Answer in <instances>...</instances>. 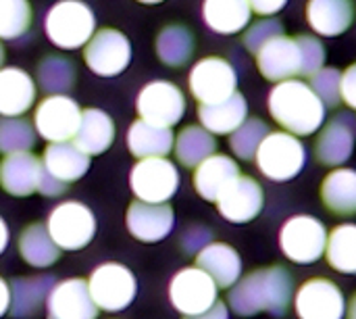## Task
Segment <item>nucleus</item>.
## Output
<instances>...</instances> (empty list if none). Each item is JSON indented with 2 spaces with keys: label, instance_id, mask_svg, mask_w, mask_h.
I'll return each mask as SVG.
<instances>
[{
  "label": "nucleus",
  "instance_id": "nucleus-1",
  "mask_svg": "<svg viewBox=\"0 0 356 319\" xmlns=\"http://www.w3.org/2000/svg\"><path fill=\"white\" fill-rule=\"evenodd\" d=\"M259 73L273 84L298 77H311L325 67L327 50L317 36H277L257 54Z\"/></svg>",
  "mask_w": 356,
  "mask_h": 319
},
{
  "label": "nucleus",
  "instance_id": "nucleus-2",
  "mask_svg": "<svg viewBox=\"0 0 356 319\" xmlns=\"http://www.w3.org/2000/svg\"><path fill=\"white\" fill-rule=\"evenodd\" d=\"M294 295V278L282 265H271L254 270L242 280H238L227 297V303L234 313L240 318H252L257 313H271L282 318Z\"/></svg>",
  "mask_w": 356,
  "mask_h": 319
},
{
  "label": "nucleus",
  "instance_id": "nucleus-3",
  "mask_svg": "<svg viewBox=\"0 0 356 319\" xmlns=\"http://www.w3.org/2000/svg\"><path fill=\"white\" fill-rule=\"evenodd\" d=\"M269 115L288 134L313 136L325 123V104L305 79H286L269 92Z\"/></svg>",
  "mask_w": 356,
  "mask_h": 319
},
{
  "label": "nucleus",
  "instance_id": "nucleus-4",
  "mask_svg": "<svg viewBox=\"0 0 356 319\" xmlns=\"http://www.w3.org/2000/svg\"><path fill=\"white\" fill-rule=\"evenodd\" d=\"M46 38L60 50H75L96 33V17L81 0H60L50 6L44 19Z\"/></svg>",
  "mask_w": 356,
  "mask_h": 319
},
{
  "label": "nucleus",
  "instance_id": "nucleus-5",
  "mask_svg": "<svg viewBox=\"0 0 356 319\" xmlns=\"http://www.w3.org/2000/svg\"><path fill=\"white\" fill-rule=\"evenodd\" d=\"M254 163L267 180L288 182L302 171L307 163V148L300 138L284 130H275L261 142Z\"/></svg>",
  "mask_w": 356,
  "mask_h": 319
},
{
  "label": "nucleus",
  "instance_id": "nucleus-6",
  "mask_svg": "<svg viewBox=\"0 0 356 319\" xmlns=\"http://www.w3.org/2000/svg\"><path fill=\"white\" fill-rule=\"evenodd\" d=\"M46 230L60 251H81L96 234V217L83 203L65 201L50 211Z\"/></svg>",
  "mask_w": 356,
  "mask_h": 319
},
{
  "label": "nucleus",
  "instance_id": "nucleus-7",
  "mask_svg": "<svg viewBox=\"0 0 356 319\" xmlns=\"http://www.w3.org/2000/svg\"><path fill=\"white\" fill-rule=\"evenodd\" d=\"M88 290L98 311L117 313L134 303L138 284L129 267L121 263H102L88 278Z\"/></svg>",
  "mask_w": 356,
  "mask_h": 319
},
{
  "label": "nucleus",
  "instance_id": "nucleus-8",
  "mask_svg": "<svg viewBox=\"0 0 356 319\" xmlns=\"http://www.w3.org/2000/svg\"><path fill=\"white\" fill-rule=\"evenodd\" d=\"M280 247L286 259L292 263H317L325 255L327 228L313 215H294L284 224L280 232Z\"/></svg>",
  "mask_w": 356,
  "mask_h": 319
},
{
  "label": "nucleus",
  "instance_id": "nucleus-9",
  "mask_svg": "<svg viewBox=\"0 0 356 319\" xmlns=\"http://www.w3.org/2000/svg\"><path fill=\"white\" fill-rule=\"evenodd\" d=\"M188 88L198 104H217L238 92V73L227 59L211 54L192 67Z\"/></svg>",
  "mask_w": 356,
  "mask_h": 319
},
{
  "label": "nucleus",
  "instance_id": "nucleus-10",
  "mask_svg": "<svg viewBox=\"0 0 356 319\" xmlns=\"http://www.w3.org/2000/svg\"><path fill=\"white\" fill-rule=\"evenodd\" d=\"M129 188L136 201L163 205L179 188V171L167 157L140 159L129 171Z\"/></svg>",
  "mask_w": 356,
  "mask_h": 319
},
{
  "label": "nucleus",
  "instance_id": "nucleus-11",
  "mask_svg": "<svg viewBox=\"0 0 356 319\" xmlns=\"http://www.w3.org/2000/svg\"><path fill=\"white\" fill-rule=\"evenodd\" d=\"M81 121L79 104L67 94L44 96L33 111V130L48 144L71 142Z\"/></svg>",
  "mask_w": 356,
  "mask_h": 319
},
{
  "label": "nucleus",
  "instance_id": "nucleus-12",
  "mask_svg": "<svg viewBox=\"0 0 356 319\" xmlns=\"http://www.w3.org/2000/svg\"><path fill=\"white\" fill-rule=\"evenodd\" d=\"M140 119L159 127H173L186 113V96L179 86L167 79H154L146 84L136 100Z\"/></svg>",
  "mask_w": 356,
  "mask_h": 319
},
{
  "label": "nucleus",
  "instance_id": "nucleus-13",
  "mask_svg": "<svg viewBox=\"0 0 356 319\" xmlns=\"http://www.w3.org/2000/svg\"><path fill=\"white\" fill-rule=\"evenodd\" d=\"M219 288L209 274L200 267H184L169 284V301L184 316L194 318L209 311L219 299Z\"/></svg>",
  "mask_w": 356,
  "mask_h": 319
},
{
  "label": "nucleus",
  "instance_id": "nucleus-14",
  "mask_svg": "<svg viewBox=\"0 0 356 319\" xmlns=\"http://www.w3.org/2000/svg\"><path fill=\"white\" fill-rule=\"evenodd\" d=\"M131 61V44L127 36L115 27L96 29L83 46V63L100 77H115L127 69Z\"/></svg>",
  "mask_w": 356,
  "mask_h": 319
},
{
  "label": "nucleus",
  "instance_id": "nucleus-15",
  "mask_svg": "<svg viewBox=\"0 0 356 319\" xmlns=\"http://www.w3.org/2000/svg\"><path fill=\"white\" fill-rule=\"evenodd\" d=\"M294 309L298 319H342L346 316V301L336 282L311 278L298 288Z\"/></svg>",
  "mask_w": 356,
  "mask_h": 319
},
{
  "label": "nucleus",
  "instance_id": "nucleus-16",
  "mask_svg": "<svg viewBox=\"0 0 356 319\" xmlns=\"http://www.w3.org/2000/svg\"><path fill=\"white\" fill-rule=\"evenodd\" d=\"M356 144V119L350 113H338L317 134L315 140V159L321 165L338 167L346 163Z\"/></svg>",
  "mask_w": 356,
  "mask_h": 319
},
{
  "label": "nucleus",
  "instance_id": "nucleus-17",
  "mask_svg": "<svg viewBox=\"0 0 356 319\" xmlns=\"http://www.w3.org/2000/svg\"><path fill=\"white\" fill-rule=\"evenodd\" d=\"M265 205L263 186L252 176H238L217 199V209L232 224H248L257 219Z\"/></svg>",
  "mask_w": 356,
  "mask_h": 319
},
{
  "label": "nucleus",
  "instance_id": "nucleus-18",
  "mask_svg": "<svg viewBox=\"0 0 356 319\" xmlns=\"http://www.w3.org/2000/svg\"><path fill=\"white\" fill-rule=\"evenodd\" d=\"M48 319H96L98 307L94 305L88 280L69 278L54 284L46 299Z\"/></svg>",
  "mask_w": 356,
  "mask_h": 319
},
{
  "label": "nucleus",
  "instance_id": "nucleus-19",
  "mask_svg": "<svg viewBox=\"0 0 356 319\" xmlns=\"http://www.w3.org/2000/svg\"><path fill=\"white\" fill-rule=\"evenodd\" d=\"M125 224L129 234L140 242H159L169 236L175 224L173 209L169 203L152 205L142 201H131L125 213Z\"/></svg>",
  "mask_w": 356,
  "mask_h": 319
},
{
  "label": "nucleus",
  "instance_id": "nucleus-20",
  "mask_svg": "<svg viewBox=\"0 0 356 319\" xmlns=\"http://www.w3.org/2000/svg\"><path fill=\"white\" fill-rule=\"evenodd\" d=\"M307 23L323 38H336L348 31L355 23V0H307Z\"/></svg>",
  "mask_w": 356,
  "mask_h": 319
},
{
  "label": "nucleus",
  "instance_id": "nucleus-21",
  "mask_svg": "<svg viewBox=\"0 0 356 319\" xmlns=\"http://www.w3.org/2000/svg\"><path fill=\"white\" fill-rule=\"evenodd\" d=\"M42 176V159L29 153L6 155L0 161V188L17 199L38 192V182Z\"/></svg>",
  "mask_w": 356,
  "mask_h": 319
},
{
  "label": "nucleus",
  "instance_id": "nucleus-22",
  "mask_svg": "<svg viewBox=\"0 0 356 319\" xmlns=\"http://www.w3.org/2000/svg\"><path fill=\"white\" fill-rule=\"evenodd\" d=\"M35 96V79L25 69H0V117H21L33 107Z\"/></svg>",
  "mask_w": 356,
  "mask_h": 319
},
{
  "label": "nucleus",
  "instance_id": "nucleus-23",
  "mask_svg": "<svg viewBox=\"0 0 356 319\" xmlns=\"http://www.w3.org/2000/svg\"><path fill=\"white\" fill-rule=\"evenodd\" d=\"M240 176V165L227 157V155H219L215 153L213 157H209L207 161H202L196 169H194V190L209 203H217V199L223 194V190Z\"/></svg>",
  "mask_w": 356,
  "mask_h": 319
},
{
  "label": "nucleus",
  "instance_id": "nucleus-24",
  "mask_svg": "<svg viewBox=\"0 0 356 319\" xmlns=\"http://www.w3.org/2000/svg\"><path fill=\"white\" fill-rule=\"evenodd\" d=\"M88 157L106 153L115 142V121L102 109H83L79 127L71 140Z\"/></svg>",
  "mask_w": 356,
  "mask_h": 319
},
{
  "label": "nucleus",
  "instance_id": "nucleus-25",
  "mask_svg": "<svg viewBox=\"0 0 356 319\" xmlns=\"http://www.w3.org/2000/svg\"><path fill=\"white\" fill-rule=\"evenodd\" d=\"M196 267L213 278L217 288H232L242 276L238 251L225 242H211L196 255Z\"/></svg>",
  "mask_w": 356,
  "mask_h": 319
},
{
  "label": "nucleus",
  "instance_id": "nucleus-26",
  "mask_svg": "<svg viewBox=\"0 0 356 319\" xmlns=\"http://www.w3.org/2000/svg\"><path fill=\"white\" fill-rule=\"evenodd\" d=\"M323 207L338 217L356 215V169L338 167L330 171L319 188Z\"/></svg>",
  "mask_w": 356,
  "mask_h": 319
},
{
  "label": "nucleus",
  "instance_id": "nucleus-27",
  "mask_svg": "<svg viewBox=\"0 0 356 319\" xmlns=\"http://www.w3.org/2000/svg\"><path fill=\"white\" fill-rule=\"evenodd\" d=\"M200 125L213 136H232L248 119V102L244 94L236 92L217 104H198Z\"/></svg>",
  "mask_w": 356,
  "mask_h": 319
},
{
  "label": "nucleus",
  "instance_id": "nucleus-28",
  "mask_svg": "<svg viewBox=\"0 0 356 319\" xmlns=\"http://www.w3.org/2000/svg\"><path fill=\"white\" fill-rule=\"evenodd\" d=\"M42 167L63 184H73L90 169V157L81 153L73 142L48 144L42 155Z\"/></svg>",
  "mask_w": 356,
  "mask_h": 319
},
{
  "label": "nucleus",
  "instance_id": "nucleus-29",
  "mask_svg": "<svg viewBox=\"0 0 356 319\" xmlns=\"http://www.w3.org/2000/svg\"><path fill=\"white\" fill-rule=\"evenodd\" d=\"M250 4L248 0H204L202 19L207 27L221 36L240 33L250 25Z\"/></svg>",
  "mask_w": 356,
  "mask_h": 319
},
{
  "label": "nucleus",
  "instance_id": "nucleus-30",
  "mask_svg": "<svg viewBox=\"0 0 356 319\" xmlns=\"http://www.w3.org/2000/svg\"><path fill=\"white\" fill-rule=\"evenodd\" d=\"M154 50L163 65L179 69L188 65L194 56L196 50L194 31L184 23H169L156 33Z\"/></svg>",
  "mask_w": 356,
  "mask_h": 319
},
{
  "label": "nucleus",
  "instance_id": "nucleus-31",
  "mask_svg": "<svg viewBox=\"0 0 356 319\" xmlns=\"http://www.w3.org/2000/svg\"><path fill=\"white\" fill-rule=\"evenodd\" d=\"M173 130L146 123L144 119H136L127 130V148L138 161L167 157L173 150Z\"/></svg>",
  "mask_w": 356,
  "mask_h": 319
},
{
  "label": "nucleus",
  "instance_id": "nucleus-32",
  "mask_svg": "<svg viewBox=\"0 0 356 319\" xmlns=\"http://www.w3.org/2000/svg\"><path fill=\"white\" fill-rule=\"evenodd\" d=\"M10 316L15 319L35 318L42 305L48 299L54 278L35 276V278H15L10 284Z\"/></svg>",
  "mask_w": 356,
  "mask_h": 319
},
{
  "label": "nucleus",
  "instance_id": "nucleus-33",
  "mask_svg": "<svg viewBox=\"0 0 356 319\" xmlns=\"http://www.w3.org/2000/svg\"><path fill=\"white\" fill-rule=\"evenodd\" d=\"M17 249L21 259L38 270L50 267L58 261L60 257V249L54 244V240L50 238L46 224H29L21 230L19 240H17Z\"/></svg>",
  "mask_w": 356,
  "mask_h": 319
},
{
  "label": "nucleus",
  "instance_id": "nucleus-34",
  "mask_svg": "<svg viewBox=\"0 0 356 319\" xmlns=\"http://www.w3.org/2000/svg\"><path fill=\"white\" fill-rule=\"evenodd\" d=\"M173 153L179 165L188 169H196L202 161H207L217 153V140L202 125H186L175 136Z\"/></svg>",
  "mask_w": 356,
  "mask_h": 319
},
{
  "label": "nucleus",
  "instance_id": "nucleus-35",
  "mask_svg": "<svg viewBox=\"0 0 356 319\" xmlns=\"http://www.w3.org/2000/svg\"><path fill=\"white\" fill-rule=\"evenodd\" d=\"M77 69L71 59L63 54H46L35 67V81L48 94H67L73 90Z\"/></svg>",
  "mask_w": 356,
  "mask_h": 319
},
{
  "label": "nucleus",
  "instance_id": "nucleus-36",
  "mask_svg": "<svg viewBox=\"0 0 356 319\" xmlns=\"http://www.w3.org/2000/svg\"><path fill=\"white\" fill-rule=\"evenodd\" d=\"M325 259L332 270L356 276V224H340L327 232Z\"/></svg>",
  "mask_w": 356,
  "mask_h": 319
},
{
  "label": "nucleus",
  "instance_id": "nucleus-37",
  "mask_svg": "<svg viewBox=\"0 0 356 319\" xmlns=\"http://www.w3.org/2000/svg\"><path fill=\"white\" fill-rule=\"evenodd\" d=\"M35 144L33 123L23 117H0V153H29Z\"/></svg>",
  "mask_w": 356,
  "mask_h": 319
},
{
  "label": "nucleus",
  "instance_id": "nucleus-38",
  "mask_svg": "<svg viewBox=\"0 0 356 319\" xmlns=\"http://www.w3.org/2000/svg\"><path fill=\"white\" fill-rule=\"evenodd\" d=\"M33 8L29 0H0V40H17L29 31Z\"/></svg>",
  "mask_w": 356,
  "mask_h": 319
},
{
  "label": "nucleus",
  "instance_id": "nucleus-39",
  "mask_svg": "<svg viewBox=\"0 0 356 319\" xmlns=\"http://www.w3.org/2000/svg\"><path fill=\"white\" fill-rule=\"evenodd\" d=\"M269 132L271 130L263 119L250 117L229 136V146L240 161H252L257 157L261 142L267 138Z\"/></svg>",
  "mask_w": 356,
  "mask_h": 319
},
{
  "label": "nucleus",
  "instance_id": "nucleus-40",
  "mask_svg": "<svg viewBox=\"0 0 356 319\" xmlns=\"http://www.w3.org/2000/svg\"><path fill=\"white\" fill-rule=\"evenodd\" d=\"M284 23L277 19V17H263L254 23H250L246 29H244V36H242V42L246 46L248 52L257 54L265 44H269L273 38L277 36H284Z\"/></svg>",
  "mask_w": 356,
  "mask_h": 319
},
{
  "label": "nucleus",
  "instance_id": "nucleus-41",
  "mask_svg": "<svg viewBox=\"0 0 356 319\" xmlns=\"http://www.w3.org/2000/svg\"><path fill=\"white\" fill-rule=\"evenodd\" d=\"M340 81H342V73L336 67H323L319 69L315 75L309 77V86L311 90L319 96V100L327 107H338L342 102L340 96Z\"/></svg>",
  "mask_w": 356,
  "mask_h": 319
},
{
  "label": "nucleus",
  "instance_id": "nucleus-42",
  "mask_svg": "<svg viewBox=\"0 0 356 319\" xmlns=\"http://www.w3.org/2000/svg\"><path fill=\"white\" fill-rule=\"evenodd\" d=\"M213 240V234L209 228L204 226H190L184 234H181V249L188 255H198L204 247H209Z\"/></svg>",
  "mask_w": 356,
  "mask_h": 319
},
{
  "label": "nucleus",
  "instance_id": "nucleus-43",
  "mask_svg": "<svg viewBox=\"0 0 356 319\" xmlns=\"http://www.w3.org/2000/svg\"><path fill=\"white\" fill-rule=\"evenodd\" d=\"M340 96L346 107L356 111V61L350 63L342 71V81H340Z\"/></svg>",
  "mask_w": 356,
  "mask_h": 319
},
{
  "label": "nucleus",
  "instance_id": "nucleus-44",
  "mask_svg": "<svg viewBox=\"0 0 356 319\" xmlns=\"http://www.w3.org/2000/svg\"><path fill=\"white\" fill-rule=\"evenodd\" d=\"M65 190H67V184L58 182V180L52 178L48 171H44V167H42V176H40V182H38V192H40L42 196L54 199V196L65 194Z\"/></svg>",
  "mask_w": 356,
  "mask_h": 319
},
{
  "label": "nucleus",
  "instance_id": "nucleus-45",
  "mask_svg": "<svg viewBox=\"0 0 356 319\" xmlns=\"http://www.w3.org/2000/svg\"><path fill=\"white\" fill-rule=\"evenodd\" d=\"M250 10L261 15V17H275V13H280L288 0H248Z\"/></svg>",
  "mask_w": 356,
  "mask_h": 319
},
{
  "label": "nucleus",
  "instance_id": "nucleus-46",
  "mask_svg": "<svg viewBox=\"0 0 356 319\" xmlns=\"http://www.w3.org/2000/svg\"><path fill=\"white\" fill-rule=\"evenodd\" d=\"M184 319H229V313H227L225 303L217 301L209 311H204V313H200V316H194V318H184Z\"/></svg>",
  "mask_w": 356,
  "mask_h": 319
},
{
  "label": "nucleus",
  "instance_id": "nucleus-47",
  "mask_svg": "<svg viewBox=\"0 0 356 319\" xmlns=\"http://www.w3.org/2000/svg\"><path fill=\"white\" fill-rule=\"evenodd\" d=\"M10 309V286L4 278H0V318L6 316Z\"/></svg>",
  "mask_w": 356,
  "mask_h": 319
},
{
  "label": "nucleus",
  "instance_id": "nucleus-48",
  "mask_svg": "<svg viewBox=\"0 0 356 319\" xmlns=\"http://www.w3.org/2000/svg\"><path fill=\"white\" fill-rule=\"evenodd\" d=\"M8 238H10V234H8V226H6V221L0 217V255L4 253V249L8 247Z\"/></svg>",
  "mask_w": 356,
  "mask_h": 319
},
{
  "label": "nucleus",
  "instance_id": "nucleus-49",
  "mask_svg": "<svg viewBox=\"0 0 356 319\" xmlns=\"http://www.w3.org/2000/svg\"><path fill=\"white\" fill-rule=\"evenodd\" d=\"M346 319H356V293L353 295L348 307H346Z\"/></svg>",
  "mask_w": 356,
  "mask_h": 319
},
{
  "label": "nucleus",
  "instance_id": "nucleus-50",
  "mask_svg": "<svg viewBox=\"0 0 356 319\" xmlns=\"http://www.w3.org/2000/svg\"><path fill=\"white\" fill-rule=\"evenodd\" d=\"M2 65H4V46L0 42V69H2Z\"/></svg>",
  "mask_w": 356,
  "mask_h": 319
},
{
  "label": "nucleus",
  "instance_id": "nucleus-51",
  "mask_svg": "<svg viewBox=\"0 0 356 319\" xmlns=\"http://www.w3.org/2000/svg\"><path fill=\"white\" fill-rule=\"evenodd\" d=\"M142 4H159V2H165V0H138Z\"/></svg>",
  "mask_w": 356,
  "mask_h": 319
}]
</instances>
